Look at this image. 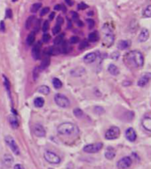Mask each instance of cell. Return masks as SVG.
I'll use <instances>...</instances> for the list:
<instances>
[{
	"label": "cell",
	"mask_w": 151,
	"mask_h": 169,
	"mask_svg": "<svg viewBox=\"0 0 151 169\" xmlns=\"http://www.w3.org/2000/svg\"><path fill=\"white\" fill-rule=\"evenodd\" d=\"M149 37V31L147 28H142L138 36V41L140 43H144Z\"/></svg>",
	"instance_id": "15"
},
{
	"label": "cell",
	"mask_w": 151,
	"mask_h": 169,
	"mask_svg": "<svg viewBox=\"0 0 151 169\" xmlns=\"http://www.w3.org/2000/svg\"><path fill=\"white\" fill-rule=\"evenodd\" d=\"M34 133L36 137H45V135H46L45 129L41 124H35L34 126Z\"/></svg>",
	"instance_id": "11"
},
{
	"label": "cell",
	"mask_w": 151,
	"mask_h": 169,
	"mask_svg": "<svg viewBox=\"0 0 151 169\" xmlns=\"http://www.w3.org/2000/svg\"><path fill=\"white\" fill-rule=\"evenodd\" d=\"M6 143L10 147V149L13 150V152L16 155H20V150L17 145V143L15 142L14 138L11 136H7L6 137Z\"/></svg>",
	"instance_id": "8"
},
{
	"label": "cell",
	"mask_w": 151,
	"mask_h": 169,
	"mask_svg": "<svg viewBox=\"0 0 151 169\" xmlns=\"http://www.w3.org/2000/svg\"><path fill=\"white\" fill-rule=\"evenodd\" d=\"M60 30H61V27L60 26H56L52 28V34L53 35H58L60 32Z\"/></svg>",
	"instance_id": "40"
},
{
	"label": "cell",
	"mask_w": 151,
	"mask_h": 169,
	"mask_svg": "<svg viewBox=\"0 0 151 169\" xmlns=\"http://www.w3.org/2000/svg\"><path fill=\"white\" fill-rule=\"evenodd\" d=\"M51 64V59H50V56H48V55H45L44 56V58L43 59V61H42V64H41V67H40V69H45L47 68L49 65Z\"/></svg>",
	"instance_id": "23"
},
{
	"label": "cell",
	"mask_w": 151,
	"mask_h": 169,
	"mask_svg": "<svg viewBox=\"0 0 151 169\" xmlns=\"http://www.w3.org/2000/svg\"><path fill=\"white\" fill-rule=\"evenodd\" d=\"M64 23V20H63V18L61 17V16H59L58 17V19H57V26H60L61 27V25Z\"/></svg>",
	"instance_id": "45"
},
{
	"label": "cell",
	"mask_w": 151,
	"mask_h": 169,
	"mask_svg": "<svg viewBox=\"0 0 151 169\" xmlns=\"http://www.w3.org/2000/svg\"><path fill=\"white\" fill-rule=\"evenodd\" d=\"M39 70H40V68H38V67H35V68L34 69L33 76L35 80H36V79L38 78V76H39V73H40Z\"/></svg>",
	"instance_id": "41"
},
{
	"label": "cell",
	"mask_w": 151,
	"mask_h": 169,
	"mask_svg": "<svg viewBox=\"0 0 151 169\" xmlns=\"http://www.w3.org/2000/svg\"><path fill=\"white\" fill-rule=\"evenodd\" d=\"M143 15H144L145 17H148V18L151 17V6H148L146 7V9H145L144 11H143Z\"/></svg>",
	"instance_id": "33"
},
{
	"label": "cell",
	"mask_w": 151,
	"mask_h": 169,
	"mask_svg": "<svg viewBox=\"0 0 151 169\" xmlns=\"http://www.w3.org/2000/svg\"><path fill=\"white\" fill-rule=\"evenodd\" d=\"M120 135V130L118 127H112L111 129L106 131L105 133V139L107 140H114L117 139Z\"/></svg>",
	"instance_id": "5"
},
{
	"label": "cell",
	"mask_w": 151,
	"mask_h": 169,
	"mask_svg": "<svg viewBox=\"0 0 151 169\" xmlns=\"http://www.w3.org/2000/svg\"><path fill=\"white\" fill-rule=\"evenodd\" d=\"M2 163H3V166H5L6 168H8V167H10L13 165V158L10 154H6L5 156L3 157Z\"/></svg>",
	"instance_id": "16"
},
{
	"label": "cell",
	"mask_w": 151,
	"mask_h": 169,
	"mask_svg": "<svg viewBox=\"0 0 151 169\" xmlns=\"http://www.w3.org/2000/svg\"><path fill=\"white\" fill-rule=\"evenodd\" d=\"M35 33L31 32L27 36V44L29 46L31 45V44H33L34 42H35Z\"/></svg>",
	"instance_id": "26"
},
{
	"label": "cell",
	"mask_w": 151,
	"mask_h": 169,
	"mask_svg": "<svg viewBox=\"0 0 151 169\" xmlns=\"http://www.w3.org/2000/svg\"><path fill=\"white\" fill-rule=\"evenodd\" d=\"M50 12V8L49 7H44V8H43L42 9V11H41V13H40V15L41 16H44L45 14Z\"/></svg>",
	"instance_id": "42"
},
{
	"label": "cell",
	"mask_w": 151,
	"mask_h": 169,
	"mask_svg": "<svg viewBox=\"0 0 151 169\" xmlns=\"http://www.w3.org/2000/svg\"><path fill=\"white\" fill-rule=\"evenodd\" d=\"M103 143H92V144H88L86 145L83 148V150L87 152V153H96L100 151L102 148H103Z\"/></svg>",
	"instance_id": "6"
},
{
	"label": "cell",
	"mask_w": 151,
	"mask_h": 169,
	"mask_svg": "<svg viewBox=\"0 0 151 169\" xmlns=\"http://www.w3.org/2000/svg\"><path fill=\"white\" fill-rule=\"evenodd\" d=\"M54 100H55V103L62 108H66V107L70 106L69 99L62 94H57L54 98Z\"/></svg>",
	"instance_id": "4"
},
{
	"label": "cell",
	"mask_w": 151,
	"mask_h": 169,
	"mask_svg": "<svg viewBox=\"0 0 151 169\" xmlns=\"http://www.w3.org/2000/svg\"><path fill=\"white\" fill-rule=\"evenodd\" d=\"M72 20H73L74 22H76L77 20H79V15H78V13L72 12Z\"/></svg>",
	"instance_id": "47"
},
{
	"label": "cell",
	"mask_w": 151,
	"mask_h": 169,
	"mask_svg": "<svg viewBox=\"0 0 151 169\" xmlns=\"http://www.w3.org/2000/svg\"><path fill=\"white\" fill-rule=\"evenodd\" d=\"M3 78H4V84H5V87H6V91L10 93V82H9L8 79H7L6 76H3Z\"/></svg>",
	"instance_id": "36"
},
{
	"label": "cell",
	"mask_w": 151,
	"mask_h": 169,
	"mask_svg": "<svg viewBox=\"0 0 151 169\" xmlns=\"http://www.w3.org/2000/svg\"><path fill=\"white\" fill-rule=\"evenodd\" d=\"M99 40V35L97 32H92L89 34L88 36V41L91 43H95L97 42Z\"/></svg>",
	"instance_id": "27"
},
{
	"label": "cell",
	"mask_w": 151,
	"mask_h": 169,
	"mask_svg": "<svg viewBox=\"0 0 151 169\" xmlns=\"http://www.w3.org/2000/svg\"><path fill=\"white\" fill-rule=\"evenodd\" d=\"M49 27H50V22L48 20H45L44 23H43V30L44 32H46L47 30L49 29Z\"/></svg>",
	"instance_id": "43"
},
{
	"label": "cell",
	"mask_w": 151,
	"mask_h": 169,
	"mask_svg": "<svg viewBox=\"0 0 151 169\" xmlns=\"http://www.w3.org/2000/svg\"><path fill=\"white\" fill-rule=\"evenodd\" d=\"M141 125L143 127L145 130H147L148 132L151 131V117L149 115H146L141 120Z\"/></svg>",
	"instance_id": "14"
},
{
	"label": "cell",
	"mask_w": 151,
	"mask_h": 169,
	"mask_svg": "<svg viewBox=\"0 0 151 169\" xmlns=\"http://www.w3.org/2000/svg\"><path fill=\"white\" fill-rule=\"evenodd\" d=\"M54 8H55V10H62V11L66 12V8H65V6L63 5H57Z\"/></svg>",
	"instance_id": "49"
},
{
	"label": "cell",
	"mask_w": 151,
	"mask_h": 169,
	"mask_svg": "<svg viewBox=\"0 0 151 169\" xmlns=\"http://www.w3.org/2000/svg\"><path fill=\"white\" fill-rule=\"evenodd\" d=\"M39 27H40V20H35V24H34V28H35V31L34 32H37L39 31Z\"/></svg>",
	"instance_id": "44"
},
{
	"label": "cell",
	"mask_w": 151,
	"mask_h": 169,
	"mask_svg": "<svg viewBox=\"0 0 151 169\" xmlns=\"http://www.w3.org/2000/svg\"><path fill=\"white\" fill-rule=\"evenodd\" d=\"M130 46H131V42H129L127 40H123L118 43V50H125V49H128Z\"/></svg>",
	"instance_id": "21"
},
{
	"label": "cell",
	"mask_w": 151,
	"mask_h": 169,
	"mask_svg": "<svg viewBox=\"0 0 151 169\" xmlns=\"http://www.w3.org/2000/svg\"><path fill=\"white\" fill-rule=\"evenodd\" d=\"M12 13H13V12H12V10L11 9H7L6 10V18H12Z\"/></svg>",
	"instance_id": "51"
},
{
	"label": "cell",
	"mask_w": 151,
	"mask_h": 169,
	"mask_svg": "<svg viewBox=\"0 0 151 169\" xmlns=\"http://www.w3.org/2000/svg\"><path fill=\"white\" fill-rule=\"evenodd\" d=\"M151 78L150 73H145L143 75H141V77L138 81V86L140 87H144L149 82Z\"/></svg>",
	"instance_id": "12"
},
{
	"label": "cell",
	"mask_w": 151,
	"mask_h": 169,
	"mask_svg": "<svg viewBox=\"0 0 151 169\" xmlns=\"http://www.w3.org/2000/svg\"><path fill=\"white\" fill-rule=\"evenodd\" d=\"M88 46V42L87 41V40H84V41H82L81 43H80V44L79 46V49L80 50H83V49H85Z\"/></svg>",
	"instance_id": "38"
},
{
	"label": "cell",
	"mask_w": 151,
	"mask_h": 169,
	"mask_svg": "<svg viewBox=\"0 0 151 169\" xmlns=\"http://www.w3.org/2000/svg\"><path fill=\"white\" fill-rule=\"evenodd\" d=\"M76 23H77V25H78L79 27L83 26V23L81 22V20H77V21H76Z\"/></svg>",
	"instance_id": "55"
},
{
	"label": "cell",
	"mask_w": 151,
	"mask_h": 169,
	"mask_svg": "<svg viewBox=\"0 0 151 169\" xmlns=\"http://www.w3.org/2000/svg\"><path fill=\"white\" fill-rule=\"evenodd\" d=\"M108 71L112 75H118V74H119L118 67L117 65H114V64H111V65L108 66Z\"/></svg>",
	"instance_id": "24"
},
{
	"label": "cell",
	"mask_w": 151,
	"mask_h": 169,
	"mask_svg": "<svg viewBox=\"0 0 151 169\" xmlns=\"http://www.w3.org/2000/svg\"><path fill=\"white\" fill-rule=\"evenodd\" d=\"M44 158L51 164H59L61 161V158L58 154H56L55 152H52V151H49V150L44 153Z\"/></svg>",
	"instance_id": "7"
},
{
	"label": "cell",
	"mask_w": 151,
	"mask_h": 169,
	"mask_svg": "<svg viewBox=\"0 0 151 169\" xmlns=\"http://www.w3.org/2000/svg\"><path fill=\"white\" fill-rule=\"evenodd\" d=\"M51 39V36L50 35H48V34H44L43 35V41L44 42V43H48L49 41Z\"/></svg>",
	"instance_id": "46"
},
{
	"label": "cell",
	"mask_w": 151,
	"mask_h": 169,
	"mask_svg": "<svg viewBox=\"0 0 151 169\" xmlns=\"http://www.w3.org/2000/svg\"><path fill=\"white\" fill-rule=\"evenodd\" d=\"M96 59V54L94 52H90V53H88L84 57L83 61L87 64H90V63H93Z\"/></svg>",
	"instance_id": "17"
},
{
	"label": "cell",
	"mask_w": 151,
	"mask_h": 169,
	"mask_svg": "<svg viewBox=\"0 0 151 169\" xmlns=\"http://www.w3.org/2000/svg\"><path fill=\"white\" fill-rule=\"evenodd\" d=\"M64 36H65L64 34H61V35L58 36L55 38V40H54V45L58 46L59 45V44H61L62 42L64 41Z\"/></svg>",
	"instance_id": "29"
},
{
	"label": "cell",
	"mask_w": 151,
	"mask_h": 169,
	"mask_svg": "<svg viewBox=\"0 0 151 169\" xmlns=\"http://www.w3.org/2000/svg\"><path fill=\"white\" fill-rule=\"evenodd\" d=\"M41 47H42V43L41 42H37L35 44L32 49V56H33L34 59H39L41 58Z\"/></svg>",
	"instance_id": "10"
},
{
	"label": "cell",
	"mask_w": 151,
	"mask_h": 169,
	"mask_svg": "<svg viewBox=\"0 0 151 169\" xmlns=\"http://www.w3.org/2000/svg\"><path fill=\"white\" fill-rule=\"evenodd\" d=\"M55 17V13H51V15H50V20H53V18Z\"/></svg>",
	"instance_id": "56"
},
{
	"label": "cell",
	"mask_w": 151,
	"mask_h": 169,
	"mask_svg": "<svg viewBox=\"0 0 151 169\" xmlns=\"http://www.w3.org/2000/svg\"><path fill=\"white\" fill-rule=\"evenodd\" d=\"M13 169H25V168H24V167H23L22 165H20V164H17V165H15V166H14Z\"/></svg>",
	"instance_id": "53"
},
{
	"label": "cell",
	"mask_w": 151,
	"mask_h": 169,
	"mask_svg": "<svg viewBox=\"0 0 151 169\" xmlns=\"http://www.w3.org/2000/svg\"><path fill=\"white\" fill-rule=\"evenodd\" d=\"M102 36L104 44L106 46H112L114 43V34L112 29L108 24H104L102 28Z\"/></svg>",
	"instance_id": "3"
},
{
	"label": "cell",
	"mask_w": 151,
	"mask_h": 169,
	"mask_svg": "<svg viewBox=\"0 0 151 169\" xmlns=\"http://www.w3.org/2000/svg\"><path fill=\"white\" fill-rule=\"evenodd\" d=\"M9 123L11 125V127L13 128V129H18L19 127V122H18V119L15 115H11L9 117Z\"/></svg>",
	"instance_id": "20"
},
{
	"label": "cell",
	"mask_w": 151,
	"mask_h": 169,
	"mask_svg": "<svg viewBox=\"0 0 151 169\" xmlns=\"http://www.w3.org/2000/svg\"><path fill=\"white\" fill-rule=\"evenodd\" d=\"M58 132L60 135H64V136H72L78 134L79 129L72 122H64L61 123L58 127Z\"/></svg>",
	"instance_id": "2"
},
{
	"label": "cell",
	"mask_w": 151,
	"mask_h": 169,
	"mask_svg": "<svg viewBox=\"0 0 151 169\" xmlns=\"http://www.w3.org/2000/svg\"><path fill=\"white\" fill-rule=\"evenodd\" d=\"M0 31H5V22L3 20L0 22Z\"/></svg>",
	"instance_id": "52"
},
{
	"label": "cell",
	"mask_w": 151,
	"mask_h": 169,
	"mask_svg": "<svg viewBox=\"0 0 151 169\" xmlns=\"http://www.w3.org/2000/svg\"><path fill=\"white\" fill-rule=\"evenodd\" d=\"M38 91H39L40 93H43V94L48 95V94L50 93V88H49L48 86L43 85V86H41V87H40L39 89H38Z\"/></svg>",
	"instance_id": "32"
},
{
	"label": "cell",
	"mask_w": 151,
	"mask_h": 169,
	"mask_svg": "<svg viewBox=\"0 0 151 169\" xmlns=\"http://www.w3.org/2000/svg\"><path fill=\"white\" fill-rule=\"evenodd\" d=\"M34 104H35V106H36L38 108H41L44 104V99L43 98H36L35 99V101H34Z\"/></svg>",
	"instance_id": "28"
},
{
	"label": "cell",
	"mask_w": 151,
	"mask_h": 169,
	"mask_svg": "<svg viewBox=\"0 0 151 169\" xmlns=\"http://www.w3.org/2000/svg\"><path fill=\"white\" fill-rule=\"evenodd\" d=\"M80 42V38L78 36H72L70 40H69V44H78Z\"/></svg>",
	"instance_id": "35"
},
{
	"label": "cell",
	"mask_w": 151,
	"mask_h": 169,
	"mask_svg": "<svg viewBox=\"0 0 151 169\" xmlns=\"http://www.w3.org/2000/svg\"><path fill=\"white\" fill-rule=\"evenodd\" d=\"M111 57H112V59H118V57H119V53H118V52H114L112 55H111Z\"/></svg>",
	"instance_id": "50"
},
{
	"label": "cell",
	"mask_w": 151,
	"mask_h": 169,
	"mask_svg": "<svg viewBox=\"0 0 151 169\" xmlns=\"http://www.w3.org/2000/svg\"><path fill=\"white\" fill-rule=\"evenodd\" d=\"M42 7V4L41 3H35V4H34L33 6H31L30 8V11H31V13H35L38 12V10H39L40 8Z\"/></svg>",
	"instance_id": "30"
},
{
	"label": "cell",
	"mask_w": 151,
	"mask_h": 169,
	"mask_svg": "<svg viewBox=\"0 0 151 169\" xmlns=\"http://www.w3.org/2000/svg\"><path fill=\"white\" fill-rule=\"evenodd\" d=\"M61 52L60 49L58 48L57 46H54V47H50L46 50V52H44L45 55H48V56H51V55H58Z\"/></svg>",
	"instance_id": "18"
},
{
	"label": "cell",
	"mask_w": 151,
	"mask_h": 169,
	"mask_svg": "<svg viewBox=\"0 0 151 169\" xmlns=\"http://www.w3.org/2000/svg\"><path fill=\"white\" fill-rule=\"evenodd\" d=\"M66 2L67 3L68 6H72L73 5V1H72V0H66Z\"/></svg>",
	"instance_id": "54"
},
{
	"label": "cell",
	"mask_w": 151,
	"mask_h": 169,
	"mask_svg": "<svg viewBox=\"0 0 151 169\" xmlns=\"http://www.w3.org/2000/svg\"><path fill=\"white\" fill-rule=\"evenodd\" d=\"M16 1H17V0H13V2H16Z\"/></svg>",
	"instance_id": "57"
},
{
	"label": "cell",
	"mask_w": 151,
	"mask_h": 169,
	"mask_svg": "<svg viewBox=\"0 0 151 169\" xmlns=\"http://www.w3.org/2000/svg\"><path fill=\"white\" fill-rule=\"evenodd\" d=\"M73 113H74V115L76 116V117L80 118L83 116V112L79 109V108H76V109H74L73 110Z\"/></svg>",
	"instance_id": "34"
},
{
	"label": "cell",
	"mask_w": 151,
	"mask_h": 169,
	"mask_svg": "<svg viewBox=\"0 0 151 169\" xmlns=\"http://www.w3.org/2000/svg\"><path fill=\"white\" fill-rule=\"evenodd\" d=\"M86 21H87V24H88V27L89 29H92L95 27V20H93L92 19H88Z\"/></svg>",
	"instance_id": "37"
},
{
	"label": "cell",
	"mask_w": 151,
	"mask_h": 169,
	"mask_svg": "<svg viewBox=\"0 0 151 169\" xmlns=\"http://www.w3.org/2000/svg\"><path fill=\"white\" fill-rule=\"evenodd\" d=\"M52 83L55 89H60L62 87V82L58 78H53Z\"/></svg>",
	"instance_id": "31"
},
{
	"label": "cell",
	"mask_w": 151,
	"mask_h": 169,
	"mask_svg": "<svg viewBox=\"0 0 151 169\" xmlns=\"http://www.w3.org/2000/svg\"><path fill=\"white\" fill-rule=\"evenodd\" d=\"M86 8H88V6L85 3H80L78 5V9H80V10H85Z\"/></svg>",
	"instance_id": "48"
},
{
	"label": "cell",
	"mask_w": 151,
	"mask_h": 169,
	"mask_svg": "<svg viewBox=\"0 0 151 169\" xmlns=\"http://www.w3.org/2000/svg\"><path fill=\"white\" fill-rule=\"evenodd\" d=\"M35 17L32 15V16H30V17H28L27 18V20H26V23H25V27H26V29H30L31 28V27L34 26V24H35Z\"/></svg>",
	"instance_id": "22"
},
{
	"label": "cell",
	"mask_w": 151,
	"mask_h": 169,
	"mask_svg": "<svg viewBox=\"0 0 151 169\" xmlns=\"http://www.w3.org/2000/svg\"><path fill=\"white\" fill-rule=\"evenodd\" d=\"M126 59L129 64L134 67H141L144 64V58L142 53L139 51H132L127 55Z\"/></svg>",
	"instance_id": "1"
},
{
	"label": "cell",
	"mask_w": 151,
	"mask_h": 169,
	"mask_svg": "<svg viewBox=\"0 0 151 169\" xmlns=\"http://www.w3.org/2000/svg\"><path fill=\"white\" fill-rule=\"evenodd\" d=\"M104 156L107 159H110L111 160V159H113L115 158L116 152H115V150H114V149L112 147H109L108 149L106 150V151H105Z\"/></svg>",
	"instance_id": "19"
},
{
	"label": "cell",
	"mask_w": 151,
	"mask_h": 169,
	"mask_svg": "<svg viewBox=\"0 0 151 169\" xmlns=\"http://www.w3.org/2000/svg\"><path fill=\"white\" fill-rule=\"evenodd\" d=\"M125 137L128 141L130 142H134L137 138V134L135 132V130L133 128H129L125 131Z\"/></svg>",
	"instance_id": "13"
},
{
	"label": "cell",
	"mask_w": 151,
	"mask_h": 169,
	"mask_svg": "<svg viewBox=\"0 0 151 169\" xmlns=\"http://www.w3.org/2000/svg\"><path fill=\"white\" fill-rule=\"evenodd\" d=\"M62 48H61V52H63V53H68V52H70V50H71V46H70V44L68 43V42H66V41H63L62 42Z\"/></svg>",
	"instance_id": "25"
},
{
	"label": "cell",
	"mask_w": 151,
	"mask_h": 169,
	"mask_svg": "<svg viewBox=\"0 0 151 169\" xmlns=\"http://www.w3.org/2000/svg\"><path fill=\"white\" fill-rule=\"evenodd\" d=\"M132 165V158L130 157H124L118 161V167L119 169H127Z\"/></svg>",
	"instance_id": "9"
},
{
	"label": "cell",
	"mask_w": 151,
	"mask_h": 169,
	"mask_svg": "<svg viewBox=\"0 0 151 169\" xmlns=\"http://www.w3.org/2000/svg\"><path fill=\"white\" fill-rule=\"evenodd\" d=\"M94 110H95V112H96L97 114H103V113L104 112V109L103 107H101V106H96Z\"/></svg>",
	"instance_id": "39"
}]
</instances>
